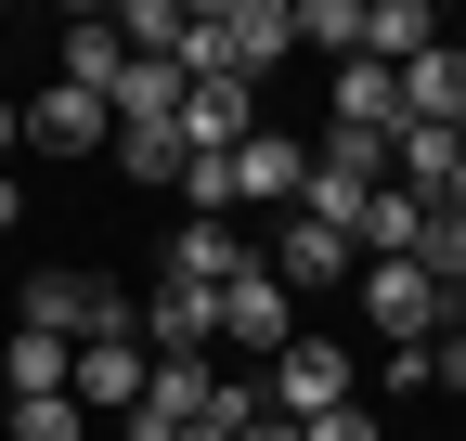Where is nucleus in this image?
<instances>
[{
	"label": "nucleus",
	"mask_w": 466,
	"mask_h": 441,
	"mask_svg": "<svg viewBox=\"0 0 466 441\" xmlns=\"http://www.w3.org/2000/svg\"><path fill=\"white\" fill-rule=\"evenodd\" d=\"M14 324H39V338H78V351H104V338H143V312L104 286V272H26V312Z\"/></svg>",
	"instance_id": "1"
},
{
	"label": "nucleus",
	"mask_w": 466,
	"mask_h": 441,
	"mask_svg": "<svg viewBox=\"0 0 466 441\" xmlns=\"http://www.w3.org/2000/svg\"><path fill=\"white\" fill-rule=\"evenodd\" d=\"M363 324H376L389 351H428L441 324H453V286H441L428 260H363Z\"/></svg>",
	"instance_id": "2"
},
{
	"label": "nucleus",
	"mask_w": 466,
	"mask_h": 441,
	"mask_svg": "<svg viewBox=\"0 0 466 441\" xmlns=\"http://www.w3.org/2000/svg\"><path fill=\"white\" fill-rule=\"evenodd\" d=\"M259 403H272L285 428H311V415H337V403H363V364H350L337 338H285L272 376H259Z\"/></svg>",
	"instance_id": "3"
},
{
	"label": "nucleus",
	"mask_w": 466,
	"mask_h": 441,
	"mask_svg": "<svg viewBox=\"0 0 466 441\" xmlns=\"http://www.w3.org/2000/svg\"><path fill=\"white\" fill-rule=\"evenodd\" d=\"M285 338H299V299L272 286V260H247V272L220 286V351H259V364H272Z\"/></svg>",
	"instance_id": "4"
},
{
	"label": "nucleus",
	"mask_w": 466,
	"mask_h": 441,
	"mask_svg": "<svg viewBox=\"0 0 466 441\" xmlns=\"http://www.w3.org/2000/svg\"><path fill=\"white\" fill-rule=\"evenodd\" d=\"M259 260H272V286H285V299H311V286H337V272L363 260V247H350V234H324V220H299V208H285L272 234H259Z\"/></svg>",
	"instance_id": "5"
},
{
	"label": "nucleus",
	"mask_w": 466,
	"mask_h": 441,
	"mask_svg": "<svg viewBox=\"0 0 466 441\" xmlns=\"http://www.w3.org/2000/svg\"><path fill=\"white\" fill-rule=\"evenodd\" d=\"M26 143H52V156H116V104H104V91H66V78H52V91L26 104Z\"/></svg>",
	"instance_id": "6"
},
{
	"label": "nucleus",
	"mask_w": 466,
	"mask_h": 441,
	"mask_svg": "<svg viewBox=\"0 0 466 441\" xmlns=\"http://www.w3.org/2000/svg\"><path fill=\"white\" fill-rule=\"evenodd\" d=\"M259 130V78H195L182 91V156H233Z\"/></svg>",
	"instance_id": "7"
},
{
	"label": "nucleus",
	"mask_w": 466,
	"mask_h": 441,
	"mask_svg": "<svg viewBox=\"0 0 466 441\" xmlns=\"http://www.w3.org/2000/svg\"><path fill=\"white\" fill-rule=\"evenodd\" d=\"M299 182H311V143H285V130L233 143V208H299Z\"/></svg>",
	"instance_id": "8"
},
{
	"label": "nucleus",
	"mask_w": 466,
	"mask_h": 441,
	"mask_svg": "<svg viewBox=\"0 0 466 441\" xmlns=\"http://www.w3.org/2000/svg\"><path fill=\"white\" fill-rule=\"evenodd\" d=\"M401 130H466V52L453 39L401 66Z\"/></svg>",
	"instance_id": "9"
},
{
	"label": "nucleus",
	"mask_w": 466,
	"mask_h": 441,
	"mask_svg": "<svg viewBox=\"0 0 466 441\" xmlns=\"http://www.w3.org/2000/svg\"><path fill=\"white\" fill-rule=\"evenodd\" d=\"M143 351H220V286H168V272H156V299H143Z\"/></svg>",
	"instance_id": "10"
},
{
	"label": "nucleus",
	"mask_w": 466,
	"mask_h": 441,
	"mask_svg": "<svg viewBox=\"0 0 466 441\" xmlns=\"http://www.w3.org/2000/svg\"><path fill=\"white\" fill-rule=\"evenodd\" d=\"M143 376H156V351H143V338L78 351V415H91V428H104V415H130V403H143Z\"/></svg>",
	"instance_id": "11"
},
{
	"label": "nucleus",
	"mask_w": 466,
	"mask_h": 441,
	"mask_svg": "<svg viewBox=\"0 0 466 441\" xmlns=\"http://www.w3.org/2000/svg\"><path fill=\"white\" fill-rule=\"evenodd\" d=\"M247 260H259V247L233 234V220H182V234H168V260H156V272H168V286H233V272H247Z\"/></svg>",
	"instance_id": "12"
},
{
	"label": "nucleus",
	"mask_w": 466,
	"mask_h": 441,
	"mask_svg": "<svg viewBox=\"0 0 466 441\" xmlns=\"http://www.w3.org/2000/svg\"><path fill=\"white\" fill-rule=\"evenodd\" d=\"M415 52H441V14H428V0H363V66H415Z\"/></svg>",
	"instance_id": "13"
},
{
	"label": "nucleus",
	"mask_w": 466,
	"mask_h": 441,
	"mask_svg": "<svg viewBox=\"0 0 466 441\" xmlns=\"http://www.w3.org/2000/svg\"><path fill=\"white\" fill-rule=\"evenodd\" d=\"M0 376H14V403H66V390H78V338H39V324H14Z\"/></svg>",
	"instance_id": "14"
},
{
	"label": "nucleus",
	"mask_w": 466,
	"mask_h": 441,
	"mask_svg": "<svg viewBox=\"0 0 466 441\" xmlns=\"http://www.w3.org/2000/svg\"><path fill=\"white\" fill-rule=\"evenodd\" d=\"M324 130H363V143H389V130H401V78L350 52V66H337V118H324Z\"/></svg>",
	"instance_id": "15"
},
{
	"label": "nucleus",
	"mask_w": 466,
	"mask_h": 441,
	"mask_svg": "<svg viewBox=\"0 0 466 441\" xmlns=\"http://www.w3.org/2000/svg\"><path fill=\"white\" fill-rule=\"evenodd\" d=\"M52 78L116 104V78H130V39H116V14H78V26H66V66H52Z\"/></svg>",
	"instance_id": "16"
},
{
	"label": "nucleus",
	"mask_w": 466,
	"mask_h": 441,
	"mask_svg": "<svg viewBox=\"0 0 466 441\" xmlns=\"http://www.w3.org/2000/svg\"><path fill=\"white\" fill-rule=\"evenodd\" d=\"M428 220H441V208H415L401 182H376V195H363V247H376V260H428Z\"/></svg>",
	"instance_id": "17"
},
{
	"label": "nucleus",
	"mask_w": 466,
	"mask_h": 441,
	"mask_svg": "<svg viewBox=\"0 0 466 441\" xmlns=\"http://www.w3.org/2000/svg\"><path fill=\"white\" fill-rule=\"evenodd\" d=\"M116 169H130V182H168V195H182V169H195V156H182V130H116Z\"/></svg>",
	"instance_id": "18"
},
{
	"label": "nucleus",
	"mask_w": 466,
	"mask_h": 441,
	"mask_svg": "<svg viewBox=\"0 0 466 441\" xmlns=\"http://www.w3.org/2000/svg\"><path fill=\"white\" fill-rule=\"evenodd\" d=\"M299 39H324L337 66H350V52H363V0H299Z\"/></svg>",
	"instance_id": "19"
},
{
	"label": "nucleus",
	"mask_w": 466,
	"mask_h": 441,
	"mask_svg": "<svg viewBox=\"0 0 466 441\" xmlns=\"http://www.w3.org/2000/svg\"><path fill=\"white\" fill-rule=\"evenodd\" d=\"M182 208L195 220H233V156H195V169H182Z\"/></svg>",
	"instance_id": "20"
},
{
	"label": "nucleus",
	"mask_w": 466,
	"mask_h": 441,
	"mask_svg": "<svg viewBox=\"0 0 466 441\" xmlns=\"http://www.w3.org/2000/svg\"><path fill=\"white\" fill-rule=\"evenodd\" d=\"M14 441H91V415H78V390H66V403H14Z\"/></svg>",
	"instance_id": "21"
},
{
	"label": "nucleus",
	"mask_w": 466,
	"mask_h": 441,
	"mask_svg": "<svg viewBox=\"0 0 466 441\" xmlns=\"http://www.w3.org/2000/svg\"><path fill=\"white\" fill-rule=\"evenodd\" d=\"M428 390H466V312L441 324V338H428Z\"/></svg>",
	"instance_id": "22"
},
{
	"label": "nucleus",
	"mask_w": 466,
	"mask_h": 441,
	"mask_svg": "<svg viewBox=\"0 0 466 441\" xmlns=\"http://www.w3.org/2000/svg\"><path fill=\"white\" fill-rule=\"evenodd\" d=\"M299 441H389V428H376V403H337V415H311Z\"/></svg>",
	"instance_id": "23"
},
{
	"label": "nucleus",
	"mask_w": 466,
	"mask_h": 441,
	"mask_svg": "<svg viewBox=\"0 0 466 441\" xmlns=\"http://www.w3.org/2000/svg\"><path fill=\"white\" fill-rule=\"evenodd\" d=\"M233 441H299V428H285V415H272V403H259V415H247V428H233Z\"/></svg>",
	"instance_id": "24"
},
{
	"label": "nucleus",
	"mask_w": 466,
	"mask_h": 441,
	"mask_svg": "<svg viewBox=\"0 0 466 441\" xmlns=\"http://www.w3.org/2000/svg\"><path fill=\"white\" fill-rule=\"evenodd\" d=\"M14 143H26V104H0V156H14Z\"/></svg>",
	"instance_id": "25"
},
{
	"label": "nucleus",
	"mask_w": 466,
	"mask_h": 441,
	"mask_svg": "<svg viewBox=\"0 0 466 441\" xmlns=\"http://www.w3.org/2000/svg\"><path fill=\"white\" fill-rule=\"evenodd\" d=\"M182 441H233V415H195V428H182Z\"/></svg>",
	"instance_id": "26"
},
{
	"label": "nucleus",
	"mask_w": 466,
	"mask_h": 441,
	"mask_svg": "<svg viewBox=\"0 0 466 441\" xmlns=\"http://www.w3.org/2000/svg\"><path fill=\"white\" fill-rule=\"evenodd\" d=\"M14 220H26V195H14V182H0V234H14Z\"/></svg>",
	"instance_id": "27"
},
{
	"label": "nucleus",
	"mask_w": 466,
	"mask_h": 441,
	"mask_svg": "<svg viewBox=\"0 0 466 441\" xmlns=\"http://www.w3.org/2000/svg\"><path fill=\"white\" fill-rule=\"evenodd\" d=\"M441 208H453V220H466V156H453V195H441Z\"/></svg>",
	"instance_id": "28"
},
{
	"label": "nucleus",
	"mask_w": 466,
	"mask_h": 441,
	"mask_svg": "<svg viewBox=\"0 0 466 441\" xmlns=\"http://www.w3.org/2000/svg\"><path fill=\"white\" fill-rule=\"evenodd\" d=\"M453 299H466V272H453Z\"/></svg>",
	"instance_id": "29"
},
{
	"label": "nucleus",
	"mask_w": 466,
	"mask_h": 441,
	"mask_svg": "<svg viewBox=\"0 0 466 441\" xmlns=\"http://www.w3.org/2000/svg\"><path fill=\"white\" fill-rule=\"evenodd\" d=\"M453 52H466V26H453Z\"/></svg>",
	"instance_id": "30"
}]
</instances>
